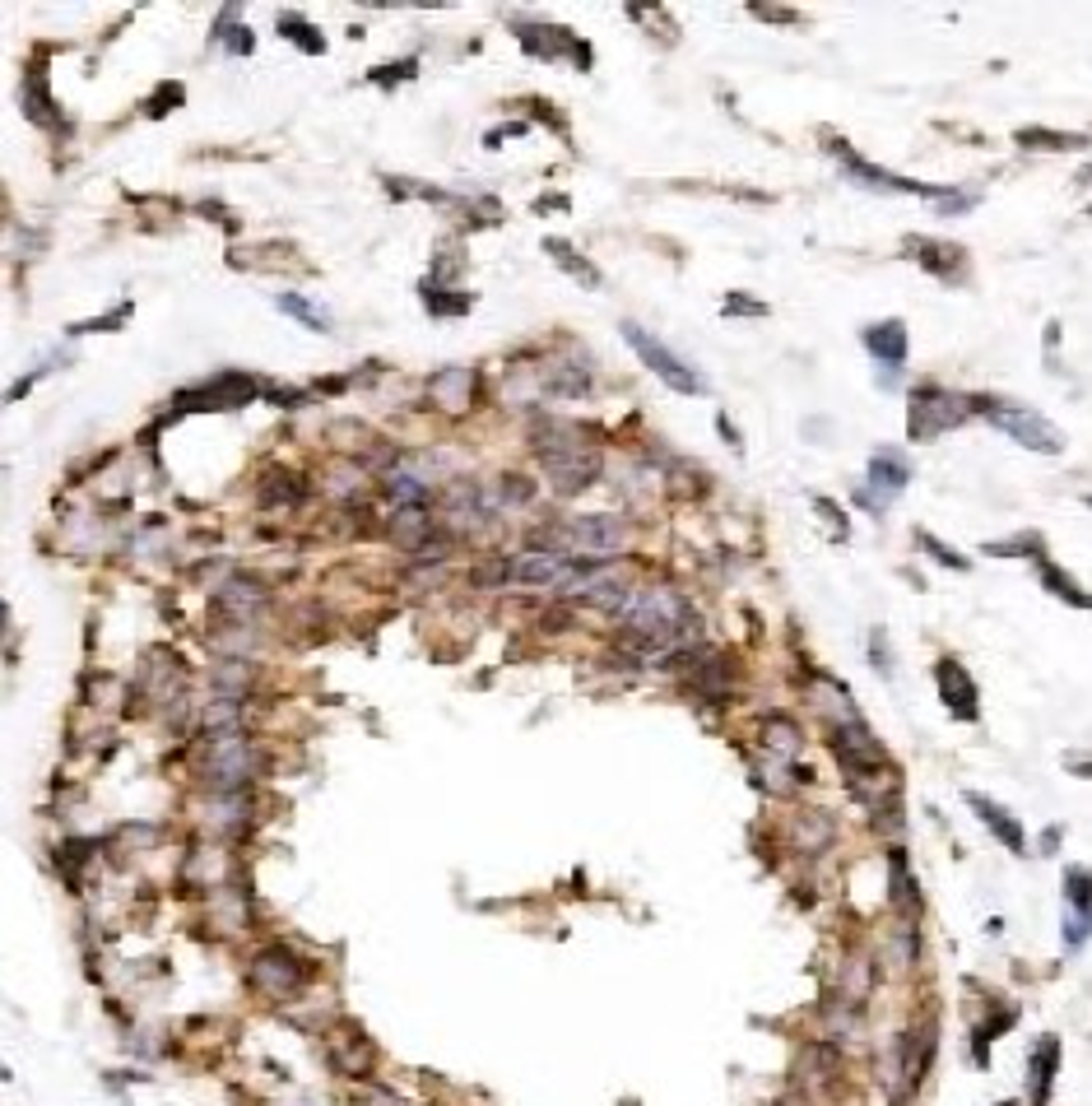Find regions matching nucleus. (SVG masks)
<instances>
[{
	"label": "nucleus",
	"instance_id": "obj_1",
	"mask_svg": "<svg viewBox=\"0 0 1092 1106\" xmlns=\"http://www.w3.org/2000/svg\"><path fill=\"white\" fill-rule=\"evenodd\" d=\"M618 628H624L628 642L647 646V651H661V646H674L684 651L702 638V619L698 609L688 605L684 591L674 586H647V591H632L628 605L618 609Z\"/></svg>",
	"mask_w": 1092,
	"mask_h": 1106
},
{
	"label": "nucleus",
	"instance_id": "obj_2",
	"mask_svg": "<svg viewBox=\"0 0 1092 1106\" xmlns=\"http://www.w3.org/2000/svg\"><path fill=\"white\" fill-rule=\"evenodd\" d=\"M591 428H581V423H568V419H535L531 428V446L539 456V465L549 469V479H554V489L562 498H577L600 479V451H595Z\"/></svg>",
	"mask_w": 1092,
	"mask_h": 1106
},
{
	"label": "nucleus",
	"instance_id": "obj_3",
	"mask_svg": "<svg viewBox=\"0 0 1092 1106\" xmlns=\"http://www.w3.org/2000/svg\"><path fill=\"white\" fill-rule=\"evenodd\" d=\"M256 772H261V753H256V744L238 731V725H228V731H205V739H201V776H205L209 791L242 795L246 786L256 781Z\"/></svg>",
	"mask_w": 1092,
	"mask_h": 1106
},
{
	"label": "nucleus",
	"instance_id": "obj_4",
	"mask_svg": "<svg viewBox=\"0 0 1092 1106\" xmlns=\"http://www.w3.org/2000/svg\"><path fill=\"white\" fill-rule=\"evenodd\" d=\"M971 409H977L971 395H954L944 386H915L907 400V438L911 442L944 438V432H954L958 423L971 419Z\"/></svg>",
	"mask_w": 1092,
	"mask_h": 1106
},
{
	"label": "nucleus",
	"instance_id": "obj_5",
	"mask_svg": "<svg viewBox=\"0 0 1092 1106\" xmlns=\"http://www.w3.org/2000/svg\"><path fill=\"white\" fill-rule=\"evenodd\" d=\"M977 409L1000 432H1008L1018 446H1028V451H1041V456H1060L1065 451V432L1055 428V423L1041 419L1037 409L1014 405V400H985V405H977Z\"/></svg>",
	"mask_w": 1092,
	"mask_h": 1106
},
{
	"label": "nucleus",
	"instance_id": "obj_6",
	"mask_svg": "<svg viewBox=\"0 0 1092 1106\" xmlns=\"http://www.w3.org/2000/svg\"><path fill=\"white\" fill-rule=\"evenodd\" d=\"M624 339H628V349L642 358V368H651L655 376H661L665 386H674L679 395H702L707 391V382H702V372L698 368H688L679 354H669V349L655 339L651 331H642L637 321H624Z\"/></svg>",
	"mask_w": 1092,
	"mask_h": 1106
},
{
	"label": "nucleus",
	"instance_id": "obj_7",
	"mask_svg": "<svg viewBox=\"0 0 1092 1106\" xmlns=\"http://www.w3.org/2000/svg\"><path fill=\"white\" fill-rule=\"evenodd\" d=\"M562 549L572 553L577 563H600V558H614L618 549H624L628 539V526L618 521V516H577V521L568 526V531H558Z\"/></svg>",
	"mask_w": 1092,
	"mask_h": 1106
},
{
	"label": "nucleus",
	"instance_id": "obj_8",
	"mask_svg": "<svg viewBox=\"0 0 1092 1106\" xmlns=\"http://www.w3.org/2000/svg\"><path fill=\"white\" fill-rule=\"evenodd\" d=\"M907 475H911L907 461H902L897 451H888V446H884V451H874V456H870V475H865V484L855 489V502H860V508H870V512L878 516L892 498H897L902 489H907Z\"/></svg>",
	"mask_w": 1092,
	"mask_h": 1106
},
{
	"label": "nucleus",
	"instance_id": "obj_9",
	"mask_svg": "<svg viewBox=\"0 0 1092 1106\" xmlns=\"http://www.w3.org/2000/svg\"><path fill=\"white\" fill-rule=\"evenodd\" d=\"M1092 939V869H1065V948L1078 953Z\"/></svg>",
	"mask_w": 1092,
	"mask_h": 1106
},
{
	"label": "nucleus",
	"instance_id": "obj_10",
	"mask_svg": "<svg viewBox=\"0 0 1092 1106\" xmlns=\"http://www.w3.org/2000/svg\"><path fill=\"white\" fill-rule=\"evenodd\" d=\"M828 149H832V154H837L841 172H847V178H851L855 186H870V191H907V196H944V191H939V186H921V182L892 178V172L874 168L870 159H860V154H855V149H847V145H841V140H832Z\"/></svg>",
	"mask_w": 1092,
	"mask_h": 1106
},
{
	"label": "nucleus",
	"instance_id": "obj_11",
	"mask_svg": "<svg viewBox=\"0 0 1092 1106\" xmlns=\"http://www.w3.org/2000/svg\"><path fill=\"white\" fill-rule=\"evenodd\" d=\"M934 688H939V702H944L948 712L958 716V721H977V684H971V675L962 669L958 661H934Z\"/></svg>",
	"mask_w": 1092,
	"mask_h": 1106
},
{
	"label": "nucleus",
	"instance_id": "obj_12",
	"mask_svg": "<svg viewBox=\"0 0 1092 1106\" xmlns=\"http://www.w3.org/2000/svg\"><path fill=\"white\" fill-rule=\"evenodd\" d=\"M252 972H256V985H265L270 995H293L302 985V962L293 958L289 948H279V944L256 953Z\"/></svg>",
	"mask_w": 1092,
	"mask_h": 1106
},
{
	"label": "nucleus",
	"instance_id": "obj_13",
	"mask_svg": "<svg viewBox=\"0 0 1092 1106\" xmlns=\"http://www.w3.org/2000/svg\"><path fill=\"white\" fill-rule=\"evenodd\" d=\"M1055 1074H1060V1037H1041L1032 1046V1061H1028V1106H1047L1055 1092Z\"/></svg>",
	"mask_w": 1092,
	"mask_h": 1106
},
{
	"label": "nucleus",
	"instance_id": "obj_14",
	"mask_svg": "<svg viewBox=\"0 0 1092 1106\" xmlns=\"http://www.w3.org/2000/svg\"><path fill=\"white\" fill-rule=\"evenodd\" d=\"M967 805L977 809V818L985 823V828H991V837L1000 842V846H1008V851H1014V855H1023V851H1028V837H1023V823H1018L1014 814H1008L1004 805H995L991 795H977V791H967Z\"/></svg>",
	"mask_w": 1092,
	"mask_h": 1106
},
{
	"label": "nucleus",
	"instance_id": "obj_15",
	"mask_svg": "<svg viewBox=\"0 0 1092 1106\" xmlns=\"http://www.w3.org/2000/svg\"><path fill=\"white\" fill-rule=\"evenodd\" d=\"M860 339H865V349L884 363V368H902V363H907V326H902V321H878Z\"/></svg>",
	"mask_w": 1092,
	"mask_h": 1106
},
{
	"label": "nucleus",
	"instance_id": "obj_16",
	"mask_svg": "<svg viewBox=\"0 0 1092 1106\" xmlns=\"http://www.w3.org/2000/svg\"><path fill=\"white\" fill-rule=\"evenodd\" d=\"M1014 1018H1018V1009L1008 1004V1009H1000V1014H991L985 1022L971 1028V1055H977V1065H991V1042L1000 1037V1032L1014 1028Z\"/></svg>",
	"mask_w": 1092,
	"mask_h": 1106
},
{
	"label": "nucleus",
	"instance_id": "obj_17",
	"mask_svg": "<svg viewBox=\"0 0 1092 1106\" xmlns=\"http://www.w3.org/2000/svg\"><path fill=\"white\" fill-rule=\"evenodd\" d=\"M892 907L907 911V921L921 911V892H915V879H911L907 855H902V851H892Z\"/></svg>",
	"mask_w": 1092,
	"mask_h": 1106
},
{
	"label": "nucleus",
	"instance_id": "obj_18",
	"mask_svg": "<svg viewBox=\"0 0 1092 1106\" xmlns=\"http://www.w3.org/2000/svg\"><path fill=\"white\" fill-rule=\"evenodd\" d=\"M915 252H925L921 256V265L925 270H934L939 279H958V270H962V246H948V242H911Z\"/></svg>",
	"mask_w": 1092,
	"mask_h": 1106
},
{
	"label": "nucleus",
	"instance_id": "obj_19",
	"mask_svg": "<svg viewBox=\"0 0 1092 1106\" xmlns=\"http://www.w3.org/2000/svg\"><path fill=\"white\" fill-rule=\"evenodd\" d=\"M1041 586H1047L1051 595H1060L1065 605H1078V609H1092V595L1084 591V586L1074 582L1065 568H1055V563H1041Z\"/></svg>",
	"mask_w": 1092,
	"mask_h": 1106
},
{
	"label": "nucleus",
	"instance_id": "obj_20",
	"mask_svg": "<svg viewBox=\"0 0 1092 1106\" xmlns=\"http://www.w3.org/2000/svg\"><path fill=\"white\" fill-rule=\"evenodd\" d=\"M279 312L293 316V321H302V326H308V331H316V335L331 331V316L316 308L312 298H298V293H279Z\"/></svg>",
	"mask_w": 1092,
	"mask_h": 1106
},
{
	"label": "nucleus",
	"instance_id": "obj_21",
	"mask_svg": "<svg viewBox=\"0 0 1092 1106\" xmlns=\"http://www.w3.org/2000/svg\"><path fill=\"white\" fill-rule=\"evenodd\" d=\"M432 395H442L446 409H465V400H469V372H465V368L438 372V376H432Z\"/></svg>",
	"mask_w": 1092,
	"mask_h": 1106
},
{
	"label": "nucleus",
	"instance_id": "obj_22",
	"mask_svg": "<svg viewBox=\"0 0 1092 1106\" xmlns=\"http://www.w3.org/2000/svg\"><path fill=\"white\" fill-rule=\"evenodd\" d=\"M762 744H767V749L785 762V758H795V753H800V731H795L791 721H781V716H777V721L762 725Z\"/></svg>",
	"mask_w": 1092,
	"mask_h": 1106
},
{
	"label": "nucleus",
	"instance_id": "obj_23",
	"mask_svg": "<svg viewBox=\"0 0 1092 1106\" xmlns=\"http://www.w3.org/2000/svg\"><path fill=\"white\" fill-rule=\"evenodd\" d=\"M544 252H554V261H558V265H568V270H572V275H577V279H581V284H600V270H591V265H586V261H581V256H577V252H572V246H568V242H558V238H549V242H544Z\"/></svg>",
	"mask_w": 1092,
	"mask_h": 1106
},
{
	"label": "nucleus",
	"instance_id": "obj_24",
	"mask_svg": "<svg viewBox=\"0 0 1092 1106\" xmlns=\"http://www.w3.org/2000/svg\"><path fill=\"white\" fill-rule=\"evenodd\" d=\"M279 29H284V33H289V42H298V47H308V52H312V56H321V52H326V42H321V38H316V29H312V23H302V19H293V15H284V19H279Z\"/></svg>",
	"mask_w": 1092,
	"mask_h": 1106
},
{
	"label": "nucleus",
	"instance_id": "obj_25",
	"mask_svg": "<svg viewBox=\"0 0 1092 1106\" xmlns=\"http://www.w3.org/2000/svg\"><path fill=\"white\" fill-rule=\"evenodd\" d=\"M1023 145L1028 149H1084L1088 140L1084 135H1047V131H1023Z\"/></svg>",
	"mask_w": 1092,
	"mask_h": 1106
},
{
	"label": "nucleus",
	"instance_id": "obj_26",
	"mask_svg": "<svg viewBox=\"0 0 1092 1106\" xmlns=\"http://www.w3.org/2000/svg\"><path fill=\"white\" fill-rule=\"evenodd\" d=\"M915 539H921V549L930 553V558H939V563H944V568H954V572H967V568H971V563H967V558H958V553L948 549L944 539H934V535H925V531L915 535Z\"/></svg>",
	"mask_w": 1092,
	"mask_h": 1106
},
{
	"label": "nucleus",
	"instance_id": "obj_27",
	"mask_svg": "<svg viewBox=\"0 0 1092 1106\" xmlns=\"http://www.w3.org/2000/svg\"><path fill=\"white\" fill-rule=\"evenodd\" d=\"M414 75V61H405V66H386V75H372L377 85H395V79H409Z\"/></svg>",
	"mask_w": 1092,
	"mask_h": 1106
},
{
	"label": "nucleus",
	"instance_id": "obj_28",
	"mask_svg": "<svg viewBox=\"0 0 1092 1106\" xmlns=\"http://www.w3.org/2000/svg\"><path fill=\"white\" fill-rule=\"evenodd\" d=\"M870 651H874V669H878V675H888V651H884V632H878V628L870 638Z\"/></svg>",
	"mask_w": 1092,
	"mask_h": 1106
},
{
	"label": "nucleus",
	"instance_id": "obj_29",
	"mask_svg": "<svg viewBox=\"0 0 1092 1106\" xmlns=\"http://www.w3.org/2000/svg\"><path fill=\"white\" fill-rule=\"evenodd\" d=\"M372 1106H409L405 1098H391V1092H372Z\"/></svg>",
	"mask_w": 1092,
	"mask_h": 1106
},
{
	"label": "nucleus",
	"instance_id": "obj_30",
	"mask_svg": "<svg viewBox=\"0 0 1092 1106\" xmlns=\"http://www.w3.org/2000/svg\"><path fill=\"white\" fill-rule=\"evenodd\" d=\"M995 1106H1018V1102H995Z\"/></svg>",
	"mask_w": 1092,
	"mask_h": 1106
}]
</instances>
